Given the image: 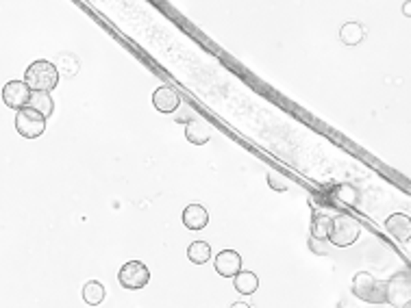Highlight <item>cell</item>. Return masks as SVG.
Wrapping results in <instances>:
<instances>
[{"mask_svg":"<svg viewBox=\"0 0 411 308\" xmlns=\"http://www.w3.org/2000/svg\"><path fill=\"white\" fill-rule=\"evenodd\" d=\"M24 83L28 85L31 92H48L50 94L59 83V72H57L55 63L46 61V59H39V61L26 68Z\"/></svg>","mask_w":411,"mask_h":308,"instance_id":"1","label":"cell"},{"mask_svg":"<svg viewBox=\"0 0 411 308\" xmlns=\"http://www.w3.org/2000/svg\"><path fill=\"white\" fill-rule=\"evenodd\" d=\"M352 293L368 302L372 306H381V304H388V287L385 283H379L376 278L368 271H359L352 278Z\"/></svg>","mask_w":411,"mask_h":308,"instance_id":"2","label":"cell"},{"mask_svg":"<svg viewBox=\"0 0 411 308\" xmlns=\"http://www.w3.org/2000/svg\"><path fill=\"white\" fill-rule=\"evenodd\" d=\"M361 234V226L355 217L350 215H335L331 217V234L329 241L337 247H350L352 243H357Z\"/></svg>","mask_w":411,"mask_h":308,"instance_id":"3","label":"cell"},{"mask_svg":"<svg viewBox=\"0 0 411 308\" xmlns=\"http://www.w3.org/2000/svg\"><path fill=\"white\" fill-rule=\"evenodd\" d=\"M117 280L126 291H140L151 283V269L140 260H128L117 271Z\"/></svg>","mask_w":411,"mask_h":308,"instance_id":"4","label":"cell"},{"mask_svg":"<svg viewBox=\"0 0 411 308\" xmlns=\"http://www.w3.org/2000/svg\"><path fill=\"white\" fill-rule=\"evenodd\" d=\"M16 130L26 139H37L46 133V117L35 109L26 107L16 115Z\"/></svg>","mask_w":411,"mask_h":308,"instance_id":"5","label":"cell"},{"mask_svg":"<svg viewBox=\"0 0 411 308\" xmlns=\"http://www.w3.org/2000/svg\"><path fill=\"white\" fill-rule=\"evenodd\" d=\"M33 92L28 90V85L24 81H9L3 87V102L9 109H16L22 111L28 107V102H31Z\"/></svg>","mask_w":411,"mask_h":308,"instance_id":"6","label":"cell"},{"mask_svg":"<svg viewBox=\"0 0 411 308\" xmlns=\"http://www.w3.org/2000/svg\"><path fill=\"white\" fill-rule=\"evenodd\" d=\"M388 287V304L394 308H403L411 302V280L405 274L390 278L385 283Z\"/></svg>","mask_w":411,"mask_h":308,"instance_id":"7","label":"cell"},{"mask_svg":"<svg viewBox=\"0 0 411 308\" xmlns=\"http://www.w3.org/2000/svg\"><path fill=\"white\" fill-rule=\"evenodd\" d=\"M385 230L396 241H401V243L411 241V217L405 213H392L385 219Z\"/></svg>","mask_w":411,"mask_h":308,"instance_id":"8","label":"cell"},{"mask_svg":"<svg viewBox=\"0 0 411 308\" xmlns=\"http://www.w3.org/2000/svg\"><path fill=\"white\" fill-rule=\"evenodd\" d=\"M216 271L222 278H235L242 271V256L235 250H222L213 258Z\"/></svg>","mask_w":411,"mask_h":308,"instance_id":"9","label":"cell"},{"mask_svg":"<svg viewBox=\"0 0 411 308\" xmlns=\"http://www.w3.org/2000/svg\"><path fill=\"white\" fill-rule=\"evenodd\" d=\"M153 105H155V109H157L159 113L170 115V113H174L176 109H179L181 96L176 94V92L172 90V87L161 85V87H157L155 94H153Z\"/></svg>","mask_w":411,"mask_h":308,"instance_id":"10","label":"cell"},{"mask_svg":"<svg viewBox=\"0 0 411 308\" xmlns=\"http://www.w3.org/2000/svg\"><path fill=\"white\" fill-rule=\"evenodd\" d=\"M183 224L189 230H202L209 224V213L202 204H189L183 211Z\"/></svg>","mask_w":411,"mask_h":308,"instance_id":"11","label":"cell"},{"mask_svg":"<svg viewBox=\"0 0 411 308\" xmlns=\"http://www.w3.org/2000/svg\"><path fill=\"white\" fill-rule=\"evenodd\" d=\"M185 137H187L189 143L202 145V143H207L211 139V130L202 120H189L185 124Z\"/></svg>","mask_w":411,"mask_h":308,"instance_id":"12","label":"cell"},{"mask_svg":"<svg viewBox=\"0 0 411 308\" xmlns=\"http://www.w3.org/2000/svg\"><path fill=\"white\" fill-rule=\"evenodd\" d=\"M331 196L337 204H344V207H357L359 204V192L352 185H335L331 189Z\"/></svg>","mask_w":411,"mask_h":308,"instance_id":"13","label":"cell"},{"mask_svg":"<svg viewBox=\"0 0 411 308\" xmlns=\"http://www.w3.org/2000/svg\"><path fill=\"white\" fill-rule=\"evenodd\" d=\"M233 287L238 293H242V296H253L259 289V278L253 271H240L233 278Z\"/></svg>","mask_w":411,"mask_h":308,"instance_id":"14","label":"cell"},{"mask_svg":"<svg viewBox=\"0 0 411 308\" xmlns=\"http://www.w3.org/2000/svg\"><path fill=\"white\" fill-rule=\"evenodd\" d=\"M365 37V31L359 22H346L342 28H340V39L344 46H359Z\"/></svg>","mask_w":411,"mask_h":308,"instance_id":"15","label":"cell"},{"mask_svg":"<svg viewBox=\"0 0 411 308\" xmlns=\"http://www.w3.org/2000/svg\"><path fill=\"white\" fill-rule=\"evenodd\" d=\"M83 302L87 304V306H100L102 304V300H105V296H107V291H105V285L102 283H98V280H90L85 287H83Z\"/></svg>","mask_w":411,"mask_h":308,"instance_id":"16","label":"cell"},{"mask_svg":"<svg viewBox=\"0 0 411 308\" xmlns=\"http://www.w3.org/2000/svg\"><path fill=\"white\" fill-rule=\"evenodd\" d=\"M211 245L204 241H194L187 247V258L194 263V265H204V263L211 260Z\"/></svg>","mask_w":411,"mask_h":308,"instance_id":"17","label":"cell"},{"mask_svg":"<svg viewBox=\"0 0 411 308\" xmlns=\"http://www.w3.org/2000/svg\"><path fill=\"white\" fill-rule=\"evenodd\" d=\"M28 107L35 109L37 113H41V115L48 120V117L52 115V111H55V102H52V98H50L48 92H33L31 102H28Z\"/></svg>","mask_w":411,"mask_h":308,"instance_id":"18","label":"cell"},{"mask_svg":"<svg viewBox=\"0 0 411 308\" xmlns=\"http://www.w3.org/2000/svg\"><path fill=\"white\" fill-rule=\"evenodd\" d=\"M329 234H331V217L316 213L312 222V237L320 241H329Z\"/></svg>","mask_w":411,"mask_h":308,"instance_id":"19","label":"cell"},{"mask_svg":"<svg viewBox=\"0 0 411 308\" xmlns=\"http://www.w3.org/2000/svg\"><path fill=\"white\" fill-rule=\"evenodd\" d=\"M268 185H270V189H274V192H287V181L274 172L268 174Z\"/></svg>","mask_w":411,"mask_h":308,"instance_id":"20","label":"cell"},{"mask_svg":"<svg viewBox=\"0 0 411 308\" xmlns=\"http://www.w3.org/2000/svg\"><path fill=\"white\" fill-rule=\"evenodd\" d=\"M309 250H312L314 254L322 256V254H327V243L320 241V239H316V237H309Z\"/></svg>","mask_w":411,"mask_h":308,"instance_id":"21","label":"cell"},{"mask_svg":"<svg viewBox=\"0 0 411 308\" xmlns=\"http://www.w3.org/2000/svg\"><path fill=\"white\" fill-rule=\"evenodd\" d=\"M229 308H253V306L248 304V302H235V304H231Z\"/></svg>","mask_w":411,"mask_h":308,"instance_id":"22","label":"cell"},{"mask_svg":"<svg viewBox=\"0 0 411 308\" xmlns=\"http://www.w3.org/2000/svg\"><path fill=\"white\" fill-rule=\"evenodd\" d=\"M403 13H405L407 18H411V3H405L403 5Z\"/></svg>","mask_w":411,"mask_h":308,"instance_id":"23","label":"cell"},{"mask_svg":"<svg viewBox=\"0 0 411 308\" xmlns=\"http://www.w3.org/2000/svg\"><path fill=\"white\" fill-rule=\"evenodd\" d=\"M403 308H411V302H409V304H407V306H403Z\"/></svg>","mask_w":411,"mask_h":308,"instance_id":"24","label":"cell"}]
</instances>
